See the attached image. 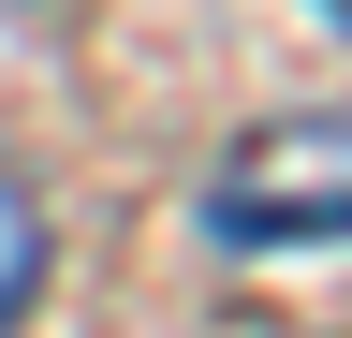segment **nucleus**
Listing matches in <instances>:
<instances>
[{
	"instance_id": "obj_1",
	"label": "nucleus",
	"mask_w": 352,
	"mask_h": 338,
	"mask_svg": "<svg viewBox=\"0 0 352 338\" xmlns=\"http://www.w3.org/2000/svg\"><path fill=\"white\" fill-rule=\"evenodd\" d=\"M206 221L235 250H323L352 235V118H279L206 177Z\"/></svg>"
},
{
	"instance_id": "obj_2",
	"label": "nucleus",
	"mask_w": 352,
	"mask_h": 338,
	"mask_svg": "<svg viewBox=\"0 0 352 338\" xmlns=\"http://www.w3.org/2000/svg\"><path fill=\"white\" fill-rule=\"evenodd\" d=\"M30 294H44V191L0 162V338L30 324Z\"/></svg>"
},
{
	"instance_id": "obj_3",
	"label": "nucleus",
	"mask_w": 352,
	"mask_h": 338,
	"mask_svg": "<svg viewBox=\"0 0 352 338\" xmlns=\"http://www.w3.org/2000/svg\"><path fill=\"white\" fill-rule=\"evenodd\" d=\"M323 15H338V30H352V0H323Z\"/></svg>"
}]
</instances>
